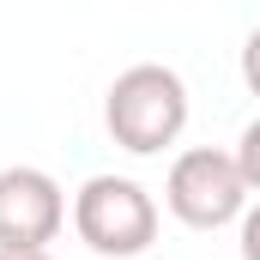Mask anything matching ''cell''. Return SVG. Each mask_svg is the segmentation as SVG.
Wrapping results in <instances>:
<instances>
[{
    "mask_svg": "<svg viewBox=\"0 0 260 260\" xmlns=\"http://www.w3.org/2000/svg\"><path fill=\"white\" fill-rule=\"evenodd\" d=\"M103 127L133 157H157L164 145H176L182 127H188V85H182V73L157 67V61H139L127 73H115V85L103 97Z\"/></svg>",
    "mask_w": 260,
    "mask_h": 260,
    "instance_id": "6da1fadb",
    "label": "cell"
},
{
    "mask_svg": "<svg viewBox=\"0 0 260 260\" xmlns=\"http://www.w3.org/2000/svg\"><path fill=\"white\" fill-rule=\"evenodd\" d=\"M73 230L91 254L133 260L157 242V200L133 176H91L73 194Z\"/></svg>",
    "mask_w": 260,
    "mask_h": 260,
    "instance_id": "7a4b0ae2",
    "label": "cell"
},
{
    "mask_svg": "<svg viewBox=\"0 0 260 260\" xmlns=\"http://www.w3.org/2000/svg\"><path fill=\"white\" fill-rule=\"evenodd\" d=\"M164 206L188 224V230H224V224H242L248 212V182L236 170L230 151L218 145H194L170 164V182H164Z\"/></svg>",
    "mask_w": 260,
    "mask_h": 260,
    "instance_id": "3957f363",
    "label": "cell"
},
{
    "mask_svg": "<svg viewBox=\"0 0 260 260\" xmlns=\"http://www.w3.org/2000/svg\"><path fill=\"white\" fill-rule=\"evenodd\" d=\"M67 224L61 182L37 164L0 170V254H49V242Z\"/></svg>",
    "mask_w": 260,
    "mask_h": 260,
    "instance_id": "277c9868",
    "label": "cell"
},
{
    "mask_svg": "<svg viewBox=\"0 0 260 260\" xmlns=\"http://www.w3.org/2000/svg\"><path fill=\"white\" fill-rule=\"evenodd\" d=\"M236 170H242V182H248V194H260V115L242 127V139H236Z\"/></svg>",
    "mask_w": 260,
    "mask_h": 260,
    "instance_id": "5b68a950",
    "label": "cell"
},
{
    "mask_svg": "<svg viewBox=\"0 0 260 260\" xmlns=\"http://www.w3.org/2000/svg\"><path fill=\"white\" fill-rule=\"evenodd\" d=\"M236 248H242V260H260V206H248V212H242V230H236Z\"/></svg>",
    "mask_w": 260,
    "mask_h": 260,
    "instance_id": "8992f818",
    "label": "cell"
},
{
    "mask_svg": "<svg viewBox=\"0 0 260 260\" xmlns=\"http://www.w3.org/2000/svg\"><path fill=\"white\" fill-rule=\"evenodd\" d=\"M242 79H248V91L260 97V24L248 30V43H242Z\"/></svg>",
    "mask_w": 260,
    "mask_h": 260,
    "instance_id": "52a82bcc",
    "label": "cell"
},
{
    "mask_svg": "<svg viewBox=\"0 0 260 260\" xmlns=\"http://www.w3.org/2000/svg\"><path fill=\"white\" fill-rule=\"evenodd\" d=\"M0 260H49V254H0Z\"/></svg>",
    "mask_w": 260,
    "mask_h": 260,
    "instance_id": "ba28073f",
    "label": "cell"
}]
</instances>
